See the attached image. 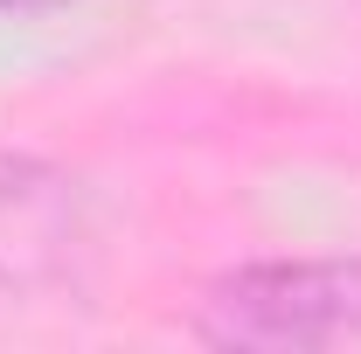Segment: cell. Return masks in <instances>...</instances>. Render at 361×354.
Segmentation results:
<instances>
[{"mask_svg":"<svg viewBox=\"0 0 361 354\" xmlns=\"http://www.w3.org/2000/svg\"><path fill=\"white\" fill-rule=\"evenodd\" d=\"M216 348H361V257H271L209 285Z\"/></svg>","mask_w":361,"mask_h":354,"instance_id":"cell-1","label":"cell"},{"mask_svg":"<svg viewBox=\"0 0 361 354\" xmlns=\"http://www.w3.org/2000/svg\"><path fill=\"white\" fill-rule=\"evenodd\" d=\"M49 7H70V0H0V14H49Z\"/></svg>","mask_w":361,"mask_h":354,"instance_id":"cell-2","label":"cell"}]
</instances>
